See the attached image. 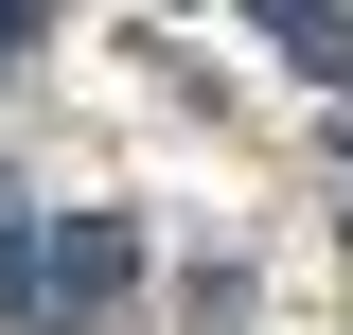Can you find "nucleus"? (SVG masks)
Instances as JSON below:
<instances>
[{
    "label": "nucleus",
    "instance_id": "obj_1",
    "mask_svg": "<svg viewBox=\"0 0 353 335\" xmlns=\"http://www.w3.org/2000/svg\"><path fill=\"white\" fill-rule=\"evenodd\" d=\"M124 283H141V230L124 212H36V230L0 247V335H88Z\"/></svg>",
    "mask_w": 353,
    "mask_h": 335
},
{
    "label": "nucleus",
    "instance_id": "obj_2",
    "mask_svg": "<svg viewBox=\"0 0 353 335\" xmlns=\"http://www.w3.org/2000/svg\"><path fill=\"white\" fill-rule=\"evenodd\" d=\"M265 36H283V71L353 88V0H265Z\"/></svg>",
    "mask_w": 353,
    "mask_h": 335
},
{
    "label": "nucleus",
    "instance_id": "obj_3",
    "mask_svg": "<svg viewBox=\"0 0 353 335\" xmlns=\"http://www.w3.org/2000/svg\"><path fill=\"white\" fill-rule=\"evenodd\" d=\"M18 53H36V0H0V71H18Z\"/></svg>",
    "mask_w": 353,
    "mask_h": 335
},
{
    "label": "nucleus",
    "instance_id": "obj_4",
    "mask_svg": "<svg viewBox=\"0 0 353 335\" xmlns=\"http://www.w3.org/2000/svg\"><path fill=\"white\" fill-rule=\"evenodd\" d=\"M18 230H36V194H18V176H0V247H18Z\"/></svg>",
    "mask_w": 353,
    "mask_h": 335
},
{
    "label": "nucleus",
    "instance_id": "obj_5",
    "mask_svg": "<svg viewBox=\"0 0 353 335\" xmlns=\"http://www.w3.org/2000/svg\"><path fill=\"white\" fill-rule=\"evenodd\" d=\"M336 194H353V124H336Z\"/></svg>",
    "mask_w": 353,
    "mask_h": 335
}]
</instances>
